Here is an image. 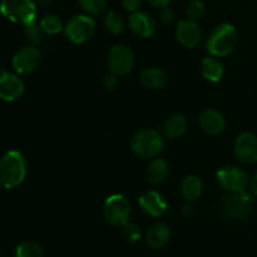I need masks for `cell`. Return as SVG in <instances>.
<instances>
[{
    "label": "cell",
    "instance_id": "cell-6",
    "mask_svg": "<svg viewBox=\"0 0 257 257\" xmlns=\"http://www.w3.org/2000/svg\"><path fill=\"white\" fill-rule=\"evenodd\" d=\"M253 206H255L253 197L246 191L231 193L226 196L225 200L221 203L223 215L228 220H243L248 217L252 212Z\"/></svg>",
    "mask_w": 257,
    "mask_h": 257
},
{
    "label": "cell",
    "instance_id": "cell-14",
    "mask_svg": "<svg viewBox=\"0 0 257 257\" xmlns=\"http://www.w3.org/2000/svg\"><path fill=\"white\" fill-rule=\"evenodd\" d=\"M177 39L183 47L186 48H195L197 47L201 40V29L196 20L192 19H183L177 24V30H176Z\"/></svg>",
    "mask_w": 257,
    "mask_h": 257
},
{
    "label": "cell",
    "instance_id": "cell-18",
    "mask_svg": "<svg viewBox=\"0 0 257 257\" xmlns=\"http://www.w3.org/2000/svg\"><path fill=\"white\" fill-rule=\"evenodd\" d=\"M141 82L146 88L158 90L166 87L168 82V77L165 70L160 69V68L151 67L143 70L142 74H141Z\"/></svg>",
    "mask_w": 257,
    "mask_h": 257
},
{
    "label": "cell",
    "instance_id": "cell-15",
    "mask_svg": "<svg viewBox=\"0 0 257 257\" xmlns=\"http://www.w3.org/2000/svg\"><path fill=\"white\" fill-rule=\"evenodd\" d=\"M131 30L135 33L136 35L141 38H150L152 37L157 29V24H156L155 19L147 13L143 12H135L130 17L128 20Z\"/></svg>",
    "mask_w": 257,
    "mask_h": 257
},
{
    "label": "cell",
    "instance_id": "cell-8",
    "mask_svg": "<svg viewBox=\"0 0 257 257\" xmlns=\"http://www.w3.org/2000/svg\"><path fill=\"white\" fill-rule=\"evenodd\" d=\"M95 22L89 15H75L64 27V34L74 44H83L93 37Z\"/></svg>",
    "mask_w": 257,
    "mask_h": 257
},
{
    "label": "cell",
    "instance_id": "cell-25",
    "mask_svg": "<svg viewBox=\"0 0 257 257\" xmlns=\"http://www.w3.org/2000/svg\"><path fill=\"white\" fill-rule=\"evenodd\" d=\"M40 27L44 30V33L47 34H58L59 32H62L64 29L63 27V23L60 20V18L55 14H48L40 20Z\"/></svg>",
    "mask_w": 257,
    "mask_h": 257
},
{
    "label": "cell",
    "instance_id": "cell-29",
    "mask_svg": "<svg viewBox=\"0 0 257 257\" xmlns=\"http://www.w3.org/2000/svg\"><path fill=\"white\" fill-rule=\"evenodd\" d=\"M205 13V4L201 0H192L187 5V17L192 20L200 19Z\"/></svg>",
    "mask_w": 257,
    "mask_h": 257
},
{
    "label": "cell",
    "instance_id": "cell-22",
    "mask_svg": "<svg viewBox=\"0 0 257 257\" xmlns=\"http://www.w3.org/2000/svg\"><path fill=\"white\" fill-rule=\"evenodd\" d=\"M202 191L203 183L201 181V178L197 177V176L190 175L182 181L181 192H182V196L185 197V200L188 201V202H193V201L197 200L202 195Z\"/></svg>",
    "mask_w": 257,
    "mask_h": 257
},
{
    "label": "cell",
    "instance_id": "cell-35",
    "mask_svg": "<svg viewBox=\"0 0 257 257\" xmlns=\"http://www.w3.org/2000/svg\"><path fill=\"white\" fill-rule=\"evenodd\" d=\"M250 190L252 195L257 196V171L255 175L252 176V178L250 180Z\"/></svg>",
    "mask_w": 257,
    "mask_h": 257
},
{
    "label": "cell",
    "instance_id": "cell-24",
    "mask_svg": "<svg viewBox=\"0 0 257 257\" xmlns=\"http://www.w3.org/2000/svg\"><path fill=\"white\" fill-rule=\"evenodd\" d=\"M15 257H44V252L39 243L34 241H23L15 250Z\"/></svg>",
    "mask_w": 257,
    "mask_h": 257
},
{
    "label": "cell",
    "instance_id": "cell-16",
    "mask_svg": "<svg viewBox=\"0 0 257 257\" xmlns=\"http://www.w3.org/2000/svg\"><path fill=\"white\" fill-rule=\"evenodd\" d=\"M198 123H200L201 130L211 136L221 133L225 130L226 125L223 115L218 110L212 109V108H207L201 113L198 117Z\"/></svg>",
    "mask_w": 257,
    "mask_h": 257
},
{
    "label": "cell",
    "instance_id": "cell-5",
    "mask_svg": "<svg viewBox=\"0 0 257 257\" xmlns=\"http://www.w3.org/2000/svg\"><path fill=\"white\" fill-rule=\"evenodd\" d=\"M131 202L125 196L120 193L109 196L103 205V216L105 221L115 227H123L127 222H130Z\"/></svg>",
    "mask_w": 257,
    "mask_h": 257
},
{
    "label": "cell",
    "instance_id": "cell-27",
    "mask_svg": "<svg viewBox=\"0 0 257 257\" xmlns=\"http://www.w3.org/2000/svg\"><path fill=\"white\" fill-rule=\"evenodd\" d=\"M85 13L90 15H99L107 8L108 0H78Z\"/></svg>",
    "mask_w": 257,
    "mask_h": 257
},
{
    "label": "cell",
    "instance_id": "cell-11",
    "mask_svg": "<svg viewBox=\"0 0 257 257\" xmlns=\"http://www.w3.org/2000/svg\"><path fill=\"white\" fill-rule=\"evenodd\" d=\"M233 153L240 162L251 163L257 162V137L253 133H241L233 143Z\"/></svg>",
    "mask_w": 257,
    "mask_h": 257
},
{
    "label": "cell",
    "instance_id": "cell-33",
    "mask_svg": "<svg viewBox=\"0 0 257 257\" xmlns=\"http://www.w3.org/2000/svg\"><path fill=\"white\" fill-rule=\"evenodd\" d=\"M182 215L185 216L186 218L192 217V216L195 215V206L187 201V203H186V205L182 207Z\"/></svg>",
    "mask_w": 257,
    "mask_h": 257
},
{
    "label": "cell",
    "instance_id": "cell-1",
    "mask_svg": "<svg viewBox=\"0 0 257 257\" xmlns=\"http://www.w3.org/2000/svg\"><path fill=\"white\" fill-rule=\"evenodd\" d=\"M27 177V160L19 151H9L0 158V186L17 188Z\"/></svg>",
    "mask_w": 257,
    "mask_h": 257
},
{
    "label": "cell",
    "instance_id": "cell-19",
    "mask_svg": "<svg viewBox=\"0 0 257 257\" xmlns=\"http://www.w3.org/2000/svg\"><path fill=\"white\" fill-rule=\"evenodd\" d=\"M223 73V64L217 59V57H206L201 62V74L205 79L210 80L212 83H217L222 79Z\"/></svg>",
    "mask_w": 257,
    "mask_h": 257
},
{
    "label": "cell",
    "instance_id": "cell-3",
    "mask_svg": "<svg viewBox=\"0 0 257 257\" xmlns=\"http://www.w3.org/2000/svg\"><path fill=\"white\" fill-rule=\"evenodd\" d=\"M131 148L141 158H156L165 148V140L156 130H142L131 141Z\"/></svg>",
    "mask_w": 257,
    "mask_h": 257
},
{
    "label": "cell",
    "instance_id": "cell-26",
    "mask_svg": "<svg viewBox=\"0 0 257 257\" xmlns=\"http://www.w3.org/2000/svg\"><path fill=\"white\" fill-rule=\"evenodd\" d=\"M24 34L28 42L33 45L40 44L44 39V30L42 29L40 24H37L34 22L29 23V24L24 25Z\"/></svg>",
    "mask_w": 257,
    "mask_h": 257
},
{
    "label": "cell",
    "instance_id": "cell-30",
    "mask_svg": "<svg viewBox=\"0 0 257 257\" xmlns=\"http://www.w3.org/2000/svg\"><path fill=\"white\" fill-rule=\"evenodd\" d=\"M118 85V75L114 73H107V74L103 77V87L108 90L114 89Z\"/></svg>",
    "mask_w": 257,
    "mask_h": 257
},
{
    "label": "cell",
    "instance_id": "cell-2",
    "mask_svg": "<svg viewBox=\"0 0 257 257\" xmlns=\"http://www.w3.org/2000/svg\"><path fill=\"white\" fill-rule=\"evenodd\" d=\"M238 44V33L232 24L222 23L213 28L206 42V49L213 57H226L236 49Z\"/></svg>",
    "mask_w": 257,
    "mask_h": 257
},
{
    "label": "cell",
    "instance_id": "cell-23",
    "mask_svg": "<svg viewBox=\"0 0 257 257\" xmlns=\"http://www.w3.org/2000/svg\"><path fill=\"white\" fill-rule=\"evenodd\" d=\"M103 22H104L105 29L109 33H112V34H120V33H123V30L125 29L124 18H123L119 13L113 12V10H110V12H108L107 14H105Z\"/></svg>",
    "mask_w": 257,
    "mask_h": 257
},
{
    "label": "cell",
    "instance_id": "cell-20",
    "mask_svg": "<svg viewBox=\"0 0 257 257\" xmlns=\"http://www.w3.org/2000/svg\"><path fill=\"white\" fill-rule=\"evenodd\" d=\"M168 173H170V166L163 158H153L146 171L148 182L152 185H160L165 182L168 177Z\"/></svg>",
    "mask_w": 257,
    "mask_h": 257
},
{
    "label": "cell",
    "instance_id": "cell-10",
    "mask_svg": "<svg viewBox=\"0 0 257 257\" xmlns=\"http://www.w3.org/2000/svg\"><path fill=\"white\" fill-rule=\"evenodd\" d=\"M40 50L37 45H25L15 53L13 58V68L18 74H29L40 62Z\"/></svg>",
    "mask_w": 257,
    "mask_h": 257
},
{
    "label": "cell",
    "instance_id": "cell-17",
    "mask_svg": "<svg viewBox=\"0 0 257 257\" xmlns=\"http://www.w3.org/2000/svg\"><path fill=\"white\" fill-rule=\"evenodd\" d=\"M171 230L166 223H156L146 233V242L151 248H161L168 243Z\"/></svg>",
    "mask_w": 257,
    "mask_h": 257
},
{
    "label": "cell",
    "instance_id": "cell-12",
    "mask_svg": "<svg viewBox=\"0 0 257 257\" xmlns=\"http://www.w3.org/2000/svg\"><path fill=\"white\" fill-rule=\"evenodd\" d=\"M24 83L18 75L9 72L0 73V99L14 102L24 93Z\"/></svg>",
    "mask_w": 257,
    "mask_h": 257
},
{
    "label": "cell",
    "instance_id": "cell-28",
    "mask_svg": "<svg viewBox=\"0 0 257 257\" xmlns=\"http://www.w3.org/2000/svg\"><path fill=\"white\" fill-rule=\"evenodd\" d=\"M122 235L128 242L135 243L138 240H141V228L136 223L127 222L122 227Z\"/></svg>",
    "mask_w": 257,
    "mask_h": 257
},
{
    "label": "cell",
    "instance_id": "cell-34",
    "mask_svg": "<svg viewBox=\"0 0 257 257\" xmlns=\"http://www.w3.org/2000/svg\"><path fill=\"white\" fill-rule=\"evenodd\" d=\"M148 3H150L152 7L155 8H158V9H162V8H166L170 5V3L172 2V0H147Z\"/></svg>",
    "mask_w": 257,
    "mask_h": 257
},
{
    "label": "cell",
    "instance_id": "cell-31",
    "mask_svg": "<svg viewBox=\"0 0 257 257\" xmlns=\"http://www.w3.org/2000/svg\"><path fill=\"white\" fill-rule=\"evenodd\" d=\"M122 4L125 10H128L131 13H135L138 12L141 4H142V0H122Z\"/></svg>",
    "mask_w": 257,
    "mask_h": 257
},
{
    "label": "cell",
    "instance_id": "cell-7",
    "mask_svg": "<svg viewBox=\"0 0 257 257\" xmlns=\"http://www.w3.org/2000/svg\"><path fill=\"white\" fill-rule=\"evenodd\" d=\"M217 182L230 193L243 192L250 186L247 172L236 166H225L216 173Z\"/></svg>",
    "mask_w": 257,
    "mask_h": 257
},
{
    "label": "cell",
    "instance_id": "cell-21",
    "mask_svg": "<svg viewBox=\"0 0 257 257\" xmlns=\"http://www.w3.org/2000/svg\"><path fill=\"white\" fill-rule=\"evenodd\" d=\"M187 130V119L183 114H173L166 120L163 125V133L168 140L180 138Z\"/></svg>",
    "mask_w": 257,
    "mask_h": 257
},
{
    "label": "cell",
    "instance_id": "cell-4",
    "mask_svg": "<svg viewBox=\"0 0 257 257\" xmlns=\"http://www.w3.org/2000/svg\"><path fill=\"white\" fill-rule=\"evenodd\" d=\"M0 13L15 24L27 25L35 20L37 7L33 0H2Z\"/></svg>",
    "mask_w": 257,
    "mask_h": 257
},
{
    "label": "cell",
    "instance_id": "cell-32",
    "mask_svg": "<svg viewBox=\"0 0 257 257\" xmlns=\"http://www.w3.org/2000/svg\"><path fill=\"white\" fill-rule=\"evenodd\" d=\"M173 18H175V15H173V12L168 7L162 8V9L160 10V19H161V22L171 23L173 20Z\"/></svg>",
    "mask_w": 257,
    "mask_h": 257
},
{
    "label": "cell",
    "instance_id": "cell-13",
    "mask_svg": "<svg viewBox=\"0 0 257 257\" xmlns=\"http://www.w3.org/2000/svg\"><path fill=\"white\" fill-rule=\"evenodd\" d=\"M140 207L146 215L152 217H160L167 211V201L157 191H148L145 192L138 200Z\"/></svg>",
    "mask_w": 257,
    "mask_h": 257
},
{
    "label": "cell",
    "instance_id": "cell-9",
    "mask_svg": "<svg viewBox=\"0 0 257 257\" xmlns=\"http://www.w3.org/2000/svg\"><path fill=\"white\" fill-rule=\"evenodd\" d=\"M108 65L110 72L117 74L118 77L128 74L135 65V53L132 48L123 43L110 48L108 53Z\"/></svg>",
    "mask_w": 257,
    "mask_h": 257
}]
</instances>
